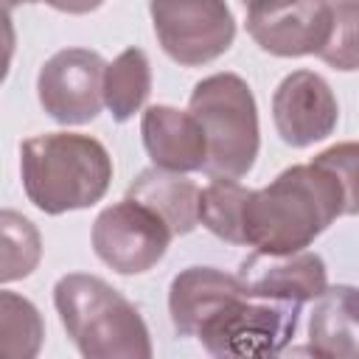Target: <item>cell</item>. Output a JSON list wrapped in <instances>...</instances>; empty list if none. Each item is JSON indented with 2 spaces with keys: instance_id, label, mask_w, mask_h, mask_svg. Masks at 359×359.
<instances>
[{
  "instance_id": "cell-1",
  "label": "cell",
  "mask_w": 359,
  "mask_h": 359,
  "mask_svg": "<svg viewBox=\"0 0 359 359\" xmlns=\"http://www.w3.org/2000/svg\"><path fill=\"white\" fill-rule=\"evenodd\" d=\"M359 146L353 140L320 151L311 163L280 171L269 185L250 191L241 213V238L264 255L306 250L337 219L359 208Z\"/></svg>"
},
{
  "instance_id": "cell-2",
  "label": "cell",
  "mask_w": 359,
  "mask_h": 359,
  "mask_svg": "<svg viewBox=\"0 0 359 359\" xmlns=\"http://www.w3.org/2000/svg\"><path fill=\"white\" fill-rule=\"evenodd\" d=\"M20 174L28 202L59 216L104 199L112 182V157L90 135L45 132L22 140Z\"/></svg>"
},
{
  "instance_id": "cell-3",
  "label": "cell",
  "mask_w": 359,
  "mask_h": 359,
  "mask_svg": "<svg viewBox=\"0 0 359 359\" xmlns=\"http://www.w3.org/2000/svg\"><path fill=\"white\" fill-rule=\"evenodd\" d=\"M56 314L87 359H149V325L115 286L87 272H67L53 286Z\"/></svg>"
},
{
  "instance_id": "cell-4",
  "label": "cell",
  "mask_w": 359,
  "mask_h": 359,
  "mask_svg": "<svg viewBox=\"0 0 359 359\" xmlns=\"http://www.w3.org/2000/svg\"><path fill=\"white\" fill-rule=\"evenodd\" d=\"M188 112L199 121L208 140L205 171L233 180L250 174L261 146L258 107L250 84L236 73H213L194 87Z\"/></svg>"
},
{
  "instance_id": "cell-5",
  "label": "cell",
  "mask_w": 359,
  "mask_h": 359,
  "mask_svg": "<svg viewBox=\"0 0 359 359\" xmlns=\"http://www.w3.org/2000/svg\"><path fill=\"white\" fill-rule=\"evenodd\" d=\"M300 320V306L286 300L252 297L247 292L219 306L199 328L196 339L219 359H261L280 353Z\"/></svg>"
},
{
  "instance_id": "cell-6",
  "label": "cell",
  "mask_w": 359,
  "mask_h": 359,
  "mask_svg": "<svg viewBox=\"0 0 359 359\" xmlns=\"http://www.w3.org/2000/svg\"><path fill=\"white\" fill-rule=\"evenodd\" d=\"M151 25L165 56L199 67L230 50L236 20L224 0H149Z\"/></svg>"
},
{
  "instance_id": "cell-7",
  "label": "cell",
  "mask_w": 359,
  "mask_h": 359,
  "mask_svg": "<svg viewBox=\"0 0 359 359\" xmlns=\"http://www.w3.org/2000/svg\"><path fill=\"white\" fill-rule=\"evenodd\" d=\"M168 224L146 205L121 199L93 222V250L118 275H143L154 269L171 244Z\"/></svg>"
},
{
  "instance_id": "cell-8",
  "label": "cell",
  "mask_w": 359,
  "mask_h": 359,
  "mask_svg": "<svg viewBox=\"0 0 359 359\" xmlns=\"http://www.w3.org/2000/svg\"><path fill=\"white\" fill-rule=\"evenodd\" d=\"M337 8L328 0H264L247 11V34L272 56H320L331 39Z\"/></svg>"
},
{
  "instance_id": "cell-9",
  "label": "cell",
  "mask_w": 359,
  "mask_h": 359,
  "mask_svg": "<svg viewBox=\"0 0 359 359\" xmlns=\"http://www.w3.org/2000/svg\"><path fill=\"white\" fill-rule=\"evenodd\" d=\"M104 65L107 62L90 48L56 50L36 76V98L42 109L65 126L95 121L104 107Z\"/></svg>"
},
{
  "instance_id": "cell-10",
  "label": "cell",
  "mask_w": 359,
  "mask_h": 359,
  "mask_svg": "<svg viewBox=\"0 0 359 359\" xmlns=\"http://www.w3.org/2000/svg\"><path fill=\"white\" fill-rule=\"evenodd\" d=\"M272 121L286 146L306 149L337 129L339 104L323 76L314 70H294L272 95Z\"/></svg>"
},
{
  "instance_id": "cell-11",
  "label": "cell",
  "mask_w": 359,
  "mask_h": 359,
  "mask_svg": "<svg viewBox=\"0 0 359 359\" xmlns=\"http://www.w3.org/2000/svg\"><path fill=\"white\" fill-rule=\"evenodd\" d=\"M238 280L247 294L286 300V303H309L328 286L325 261L311 250L283 252V255H264L252 252L238 266Z\"/></svg>"
},
{
  "instance_id": "cell-12",
  "label": "cell",
  "mask_w": 359,
  "mask_h": 359,
  "mask_svg": "<svg viewBox=\"0 0 359 359\" xmlns=\"http://www.w3.org/2000/svg\"><path fill=\"white\" fill-rule=\"evenodd\" d=\"M140 135L146 154L157 168L191 174L205 168L208 140L199 121L168 104H154L140 118Z\"/></svg>"
},
{
  "instance_id": "cell-13",
  "label": "cell",
  "mask_w": 359,
  "mask_h": 359,
  "mask_svg": "<svg viewBox=\"0 0 359 359\" xmlns=\"http://www.w3.org/2000/svg\"><path fill=\"white\" fill-rule=\"evenodd\" d=\"M244 286L238 275L222 272L216 266H188L174 275L168 286V317L180 337H194L196 328L230 297L241 294Z\"/></svg>"
},
{
  "instance_id": "cell-14",
  "label": "cell",
  "mask_w": 359,
  "mask_h": 359,
  "mask_svg": "<svg viewBox=\"0 0 359 359\" xmlns=\"http://www.w3.org/2000/svg\"><path fill=\"white\" fill-rule=\"evenodd\" d=\"M309 351L320 359L359 356V300L353 286H325L314 297L309 314Z\"/></svg>"
},
{
  "instance_id": "cell-15",
  "label": "cell",
  "mask_w": 359,
  "mask_h": 359,
  "mask_svg": "<svg viewBox=\"0 0 359 359\" xmlns=\"http://www.w3.org/2000/svg\"><path fill=\"white\" fill-rule=\"evenodd\" d=\"M129 199L151 208L171 230V236H185L199 224V188L177 171L143 168L126 191Z\"/></svg>"
},
{
  "instance_id": "cell-16",
  "label": "cell",
  "mask_w": 359,
  "mask_h": 359,
  "mask_svg": "<svg viewBox=\"0 0 359 359\" xmlns=\"http://www.w3.org/2000/svg\"><path fill=\"white\" fill-rule=\"evenodd\" d=\"M149 93H151V65L140 48H126L109 65H104L101 95H104V107L118 123L135 118V112H140V107L146 104Z\"/></svg>"
},
{
  "instance_id": "cell-17",
  "label": "cell",
  "mask_w": 359,
  "mask_h": 359,
  "mask_svg": "<svg viewBox=\"0 0 359 359\" xmlns=\"http://www.w3.org/2000/svg\"><path fill=\"white\" fill-rule=\"evenodd\" d=\"M45 342L39 309L17 294L0 292V359H34Z\"/></svg>"
},
{
  "instance_id": "cell-18",
  "label": "cell",
  "mask_w": 359,
  "mask_h": 359,
  "mask_svg": "<svg viewBox=\"0 0 359 359\" xmlns=\"http://www.w3.org/2000/svg\"><path fill=\"white\" fill-rule=\"evenodd\" d=\"M39 261L42 236L36 224L11 208H0V283L28 278Z\"/></svg>"
},
{
  "instance_id": "cell-19",
  "label": "cell",
  "mask_w": 359,
  "mask_h": 359,
  "mask_svg": "<svg viewBox=\"0 0 359 359\" xmlns=\"http://www.w3.org/2000/svg\"><path fill=\"white\" fill-rule=\"evenodd\" d=\"M250 188L233 177H213L199 191V224H205L216 238L230 244H244L241 238V213Z\"/></svg>"
},
{
  "instance_id": "cell-20",
  "label": "cell",
  "mask_w": 359,
  "mask_h": 359,
  "mask_svg": "<svg viewBox=\"0 0 359 359\" xmlns=\"http://www.w3.org/2000/svg\"><path fill=\"white\" fill-rule=\"evenodd\" d=\"M320 59L339 70H356V6L337 8V22Z\"/></svg>"
},
{
  "instance_id": "cell-21",
  "label": "cell",
  "mask_w": 359,
  "mask_h": 359,
  "mask_svg": "<svg viewBox=\"0 0 359 359\" xmlns=\"http://www.w3.org/2000/svg\"><path fill=\"white\" fill-rule=\"evenodd\" d=\"M14 48H17V31H14V20H11L8 8H3V6H0V84H3V81H6V76H8Z\"/></svg>"
},
{
  "instance_id": "cell-22",
  "label": "cell",
  "mask_w": 359,
  "mask_h": 359,
  "mask_svg": "<svg viewBox=\"0 0 359 359\" xmlns=\"http://www.w3.org/2000/svg\"><path fill=\"white\" fill-rule=\"evenodd\" d=\"M42 3H48L50 8L65 11V14H90L104 6V0H42Z\"/></svg>"
},
{
  "instance_id": "cell-23",
  "label": "cell",
  "mask_w": 359,
  "mask_h": 359,
  "mask_svg": "<svg viewBox=\"0 0 359 359\" xmlns=\"http://www.w3.org/2000/svg\"><path fill=\"white\" fill-rule=\"evenodd\" d=\"M25 3H36V0H0L3 8H14V6H25Z\"/></svg>"
},
{
  "instance_id": "cell-24",
  "label": "cell",
  "mask_w": 359,
  "mask_h": 359,
  "mask_svg": "<svg viewBox=\"0 0 359 359\" xmlns=\"http://www.w3.org/2000/svg\"><path fill=\"white\" fill-rule=\"evenodd\" d=\"M331 6H356L359 0H328Z\"/></svg>"
},
{
  "instance_id": "cell-25",
  "label": "cell",
  "mask_w": 359,
  "mask_h": 359,
  "mask_svg": "<svg viewBox=\"0 0 359 359\" xmlns=\"http://www.w3.org/2000/svg\"><path fill=\"white\" fill-rule=\"evenodd\" d=\"M258 3H264V0H241V6H244V8H250V6H258Z\"/></svg>"
}]
</instances>
